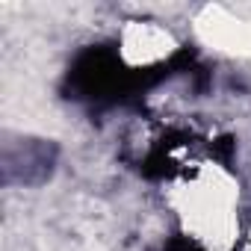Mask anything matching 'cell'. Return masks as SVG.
Instances as JSON below:
<instances>
[{
	"label": "cell",
	"mask_w": 251,
	"mask_h": 251,
	"mask_svg": "<svg viewBox=\"0 0 251 251\" xmlns=\"http://www.w3.org/2000/svg\"><path fill=\"white\" fill-rule=\"evenodd\" d=\"M201 33L207 36V42H216L225 50H236V53L251 50V24H245L239 18H230L225 12H216L210 24H201Z\"/></svg>",
	"instance_id": "cell-1"
}]
</instances>
